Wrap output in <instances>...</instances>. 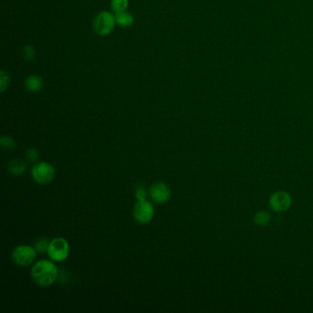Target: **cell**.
Wrapping results in <instances>:
<instances>
[{
	"label": "cell",
	"mask_w": 313,
	"mask_h": 313,
	"mask_svg": "<svg viewBox=\"0 0 313 313\" xmlns=\"http://www.w3.org/2000/svg\"><path fill=\"white\" fill-rule=\"evenodd\" d=\"M33 281L41 287H50L58 277V268L53 260H41L33 264L31 268Z\"/></svg>",
	"instance_id": "obj_1"
},
{
	"label": "cell",
	"mask_w": 313,
	"mask_h": 313,
	"mask_svg": "<svg viewBox=\"0 0 313 313\" xmlns=\"http://www.w3.org/2000/svg\"><path fill=\"white\" fill-rule=\"evenodd\" d=\"M31 175L37 184L47 185L56 178V169L48 162H37L31 167Z\"/></svg>",
	"instance_id": "obj_2"
},
{
	"label": "cell",
	"mask_w": 313,
	"mask_h": 313,
	"mask_svg": "<svg viewBox=\"0 0 313 313\" xmlns=\"http://www.w3.org/2000/svg\"><path fill=\"white\" fill-rule=\"evenodd\" d=\"M12 261L20 266H28L33 264L37 257V251L34 246L20 245L13 249L11 253Z\"/></svg>",
	"instance_id": "obj_3"
},
{
	"label": "cell",
	"mask_w": 313,
	"mask_h": 313,
	"mask_svg": "<svg viewBox=\"0 0 313 313\" xmlns=\"http://www.w3.org/2000/svg\"><path fill=\"white\" fill-rule=\"evenodd\" d=\"M70 253V246L66 240L63 237H56L50 243L47 254L54 262L61 263L66 260Z\"/></svg>",
	"instance_id": "obj_4"
},
{
	"label": "cell",
	"mask_w": 313,
	"mask_h": 313,
	"mask_svg": "<svg viewBox=\"0 0 313 313\" xmlns=\"http://www.w3.org/2000/svg\"><path fill=\"white\" fill-rule=\"evenodd\" d=\"M155 214L154 206L153 203L146 200L137 201L133 209H132V215L138 223L140 224H147L153 220Z\"/></svg>",
	"instance_id": "obj_5"
},
{
	"label": "cell",
	"mask_w": 313,
	"mask_h": 313,
	"mask_svg": "<svg viewBox=\"0 0 313 313\" xmlns=\"http://www.w3.org/2000/svg\"><path fill=\"white\" fill-rule=\"evenodd\" d=\"M116 22L115 16L109 11H103L98 14L94 20V30L100 36L110 34L114 29Z\"/></svg>",
	"instance_id": "obj_6"
},
{
	"label": "cell",
	"mask_w": 313,
	"mask_h": 313,
	"mask_svg": "<svg viewBox=\"0 0 313 313\" xmlns=\"http://www.w3.org/2000/svg\"><path fill=\"white\" fill-rule=\"evenodd\" d=\"M149 195L154 203L164 204L170 199L172 192L168 185L159 181L151 186Z\"/></svg>",
	"instance_id": "obj_7"
},
{
	"label": "cell",
	"mask_w": 313,
	"mask_h": 313,
	"mask_svg": "<svg viewBox=\"0 0 313 313\" xmlns=\"http://www.w3.org/2000/svg\"><path fill=\"white\" fill-rule=\"evenodd\" d=\"M271 209L276 212H282L289 209L291 205V196L285 191H276L269 198Z\"/></svg>",
	"instance_id": "obj_8"
},
{
	"label": "cell",
	"mask_w": 313,
	"mask_h": 313,
	"mask_svg": "<svg viewBox=\"0 0 313 313\" xmlns=\"http://www.w3.org/2000/svg\"><path fill=\"white\" fill-rule=\"evenodd\" d=\"M7 168L13 176H21L27 171V165L24 161L16 158L9 162Z\"/></svg>",
	"instance_id": "obj_9"
},
{
	"label": "cell",
	"mask_w": 313,
	"mask_h": 313,
	"mask_svg": "<svg viewBox=\"0 0 313 313\" xmlns=\"http://www.w3.org/2000/svg\"><path fill=\"white\" fill-rule=\"evenodd\" d=\"M25 86L31 92H37L43 86V79L38 75H31L25 81Z\"/></svg>",
	"instance_id": "obj_10"
},
{
	"label": "cell",
	"mask_w": 313,
	"mask_h": 313,
	"mask_svg": "<svg viewBox=\"0 0 313 313\" xmlns=\"http://www.w3.org/2000/svg\"><path fill=\"white\" fill-rule=\"evenodd\" d=\"M116 22L122 27H129L133 23V17L130 13L127 12L126 10L116 13L115 15Z\"/></svg>",
	"instance_id": "obj_11"
},
{
	"label": "cell",
	"mask_w": 313,
	"mask_h": 313,
	"mask_svg": "<svg viewBox=\"0 0 313 313\" xmlns=\"http://www.w3.org/2000/svg\"><path fill=\"white\" fill-rule=\"evenodd\" d=\"M253 221L258 226H265L270 221V215L264 210L258 211L253 217Z\"/></svg>",
	"instance_id": "obj_12"
},
{
	"label": "cell",
	"mask_w": 313,
	"mask_h": 313,
	"mask_svg": "<svg viewBox=\"0 0 313 313\" xmlns=\"http://www.w3.org/2000/svg\"><path fill=\"white\" fill-rule=\"evenodd\" d=\"M50 243L51 241L48 238H41L34 244V248L39 253H45L48 252Z\"/></svg>",
	"instance_id": "obj_13"
},
{
	"label": "cell",
	"mask_w": 313,
	"mask_h": 313,
	"mask_svg": "<svg viewBox=\"0 0 313 313\" xmlns=\"http://www.w3.org/2000/svg\"><path fill=\"white\" fill-rule=\"evenodd\" d=\"M1 147L6 151H11L16 147V141L10 136H2L0 140Z\"/></svg>",
	"instance_id": "obj_14"
},
{
	"label": "cell",
	"mask_w": 313,
	"mask_h": 313,
	"mask_svg": "<svg viewBox=\"0 0 313 313\" xmlns=\"http://www.w3.org/2000/svg\"><path fill=\"white\" fill-rule=\"evenodd\" d=\"M128 0H112L111 6L115 12H121L126 10L128 6Z\"/></svg>",
	"instance_id": "obj_15"
},
{
	"label": "cell",
	"mask_w": 313,
	"mask_h": 313,
	"mask_svg": "<svg viewBox=\"0 0 313 313\" xmlns=\"http://www.w3.org/2000/svg\"><path fill=\"white\" fill-rule=\"evenodd\" d=\"M135 197L137 201H142L147 199V191L142 185L137 186L135 188Z\"/></svg>",
	"instance_id": "obj_16"
},
{
	"label": "cell",
	"mask_w": 313,
	"mask_h": 313,
	"mask_svg": "<svg viewBox=\"0 0 313 313\" xmlns=\"http://www.w3.org/2000/svg\"><path fill=\"white\" fill-rule=\"evenodd\" d=\"M26 158L31 162H33V163H37L38 160L40 158V154H39L37 149H35V148L27 149Z\"/></svg>",
	"instance_id": "obj_17"
},
{
	"label": "cell",
	"mask_w": 313,
	"mask_h": 313,
	"mask_svg": "<svg viewBox=\"0 0 313 313\" xmlns=\"http://www.w3.org/2000/svg\"><path fill=\"white\" fill-rule=\"evenodd\" d=\"M23 52H24L25 58L27 60H29V61H31L35 57V51H34V48L31 45L26 46Z\"/></svg>",
	"instance_id": "obj_18"
},
{
	"label": "cell",
	"mask_w": 313,
	"mask_h": 313,
	"mask_svg": "<svg viewBox=\"0 0 313 313\" xmlns=\"http://www.w3.org/2000/svg\"><path fill=\"white\" fill-rule=\"evenodd\" d=\"M8 83H9V76L8 74L5 73L4 71L1 72V91H5L6 86H8Z\"/></svg>",
	"instance_id": "obj_19"
}]
</instances>
